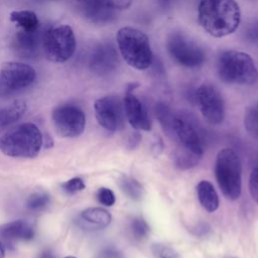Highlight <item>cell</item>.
Masks as SVG:
<instances>
[{
    "label": "cell",
    "instance_id": "7c38bea8",
    "mask_svg": "<svg viewBox=\"0 0 258 258\" xmlns=\"http://www.w3.org/2000/svg\"><path fill=\"white\" fill-rule=\"evenodd\" d=\"M173 135L180 143V147L202 157L204 154V141L196 126L187 115H175L173 121Z\"/></svg>",
    "mask_w": 258,
    "mask_h": 258
},
{
    "label": "cell",
    "instance_id": "f1b7e54d",
    "mask_svg": "<svg viewBox=\"0 0 258 258\" xmlns=\"http://www.w3.org/2000/svg\"><path fill=\"white\" fill-rule=\"evenodd\" d=\"M97 200L100 204L106 207H111L115 204L116 198L114 192L108 187H101L97 191Z\"/></svg>",
    "mask_w": 258,
    "mask_h": 258
},
{
    "label": "cell",
    "instance_id": "d6986e66",
    "mask_svg": "<svg viewBox=\"0 0 258 258\" xmlns=\"http://www.w3.org/2000/svg\"><path fill=\"white\" fill-rule=\"evenodd\" d=\"M27 104L24 100H14L10 104L0 108V126L6 127L14 124L26 112Z\"/></svg>",
    "mask_w": 258,
    "mask_h": 258
},
{
    "label": "cell",
    "instance_id": "d6a6232c",
    "mask_svg": "<svg viewBox=\"0 0 258 258\" xmlns=\"http://www.w3.org/2000/svg\"><path fill=\"white\" fill-rule=\"evenodd\" d=\"M95 258H124L121 252L113 248H106L101 250Z\"/></svg>",
    "mask_w": 258,
    "mask_h": 258
},
{
    "label": "cell",
    "instance_id": "5b68a950",
    "mask_svg": "<svg viewBox=\"0 0 258 258\" xmlns=\"http://www.w3.org/2000/svg\"><path fill=\"white\" fill-rule=\"evenodd\" d=\"M215 175L223 195L230 201L238 200L242 189V167L233 149L220 150L215 163Z\"/></svg>",
    "mask_w": 258,
    "mask_h": 258
},
{
    "label": "cell",
    "instance_id": "4316f807",
    "mask_svg": "<svg viewBox=\"0 0 258 258\" xmlns=\"http://www.w3.org/2000/svg\"><path fill=\"white\" fill-rule=\"evenodd\" d=\"M244 125L249 134L258 138V104L247 109L244 117Z\"/></svg>",
    "mask_w": 258,
    "mask_h": 258
},
{
    "label": "cell",
    "instance_id": "ba28073f",
    "mask_svg": "<svg viewBox=\"0 0 258 258\" xmlns=\"http://www.w3.org/2000/svg\"><path fill=\"white\" fill-rule=\"evenodd\" d=\"M166 48L170 56L180 66L197 68L206 60V53L195 40L180 31L169 34L166 40Z\"/></svg>",
    "mask_w": 258,
    "mask_h": 258
},
{
    "label": "cell",
    "instance_id": "83f0119b",
    "mask_svg": "<svg viewBox=\"0 0 258 258\" xmlns=\"http://www.w3.org/2000/svg\"><path fill=\"white\" fill-rule=\"evenodd\" d=\"M151 250L156 258H178L177 252L164 244H153Z\"/></svg>",
    "mask_w": 258,
    "mask_h": 258
},
{
    "label": "cell",
    "instance_id": "2e32d148",
    "mask_svg": "<svg viewBox=\"0 0 258 258\" xmlns=\"http://www.w3.org/2000/svg\"><path fill=\"white\" fill-rule=\"evenodd\" d=\"M42 35L37 30L25 31L19 30L16 32L12 47L17 55L24 58H33L38 55L40 46H42Z\"/></svg>",
    "mask_w": 258,
    "mask_h": 258
},
{
    "label": "cell",
    "instance_id": "8fae6325",
    "mask_svg": "<svg viewBox=\"0 0 258 258\" xmlns=\"http://www.w3.org/2000/svg\"><path fill=\"white\" fill-rule=\"evenodd\" d=\"M196 99L204 118L213 125L221 124L225 119V103L219 90L204 84L196 92Z\"/></svg>",
    "mask_w": 258,
    "mask_h": 258
},
{
    "label": "cell",
    "instance_id": "484cf974",
    "mask_svg": "<svg viewBox=\"0 0 258 258\" xmlns=\"http://www.w3.org/2000/svg\"><path fill=\"white\" fill-rule=\"evenodd\" d=\"M175 164L180 168H189L195 166L199 160L201 159L200 156L191 153L190 151L179 147L175 153Z\"/></svg>",
    "mask_w": 258,
    "mask_h": 258
},
{
    "label": "cell",
    "instance_id": "d590c367",
    "mask_svg": "<svg viewBox=\"0 0 258 258\" xmlns=\"http://www.w3.org/2000/svg\"><path fill=\"white\" fill-rule=\"evenodd\" d=\"M37 258H54V255L50 250H44Z\"/></svg>",
    "mask_w": 258,
    "mask_h": 258
},
{
    "label": "cell",
    "instance_id": "1f68e13d",
    "mask_svg": "<svg viewBox=\"0 0 258 258\" xmlns=\"http://www.w3.org/2000/svg\"><path fill=\"white\" fill-rule=\"evenodd\" d=\"M249 191L252 199L258 204V166L255 167L250 174Z\"/></svg>",
    "mask_w": 258,
    "mask_h": 258
},
{
    "label": "cell",
    "instance_id": "603a6c76",
    "mask_svg": "<svg viewBox=\"0 0 258 258\" xmlns=\"http://www.w3.org/2000/svg\"><path fill=\"white\" fill-rule=\"evenodd\" d=\"M155 115L164 130L173 134V121L175 115L171 112V110L165 104L158 103L155 106Z\"/></svg>",
    "mask_w": 258,
    "mask_h": 258
},
{
    "label": "cell",
    "instance_id": "e575fe53",
    "mask_svg": "<svg viewBox=\"0 0 258 258\" xmlns=\"http://www.w3.org/2000/svg\"><path fill=\"white\" fill-rule=\"evenodd\" d=\"M154 1L157 3V5L159 7L163 8V9H166V8H169L172 5L174 0H154Z\"/></svg>",
    "mask_w": 258,
    "mask_h": 258
},
{
    "label": "cell",
    "instance_id": "ffe728a7",
    "mask_svg": "<svg viewBox=\"0 0 258 258\" xmlns=\"http://www.w3.org/2000/svg\"><path fill=\"white\" fill-rule=\"evenodd\" d=\"M10 21L16 23L21 30L34 31L39 27L37 15L30 10H14L9 14Z\"/></svg>",
    "mask_w": 258,
    "mask_h": 258
},
{
    "label": "cell",
    "instance_id": "e0dca14e",
    "mask_svg": "<svg viewBox=\"0 0 258 258\" xmlns=\"http://www.w3.org/2000/svg\"><path fill=\"white\" fill-rule=\"evenodd\" d=\"M0 237L8 243L30 241L34 237V230L26 221L17 220L1 226Z\"/></svg>",
    "mask_w": 258,
    "mask_h": 258
},
{
    "label": "cell",
    "instance_id": "9a60e30c",
    "mask_svg": "<svg viewBox=\"0 0 258 258\" xmlns=\"http://www.w3.org/2000/svg\"><path fill=\"white\" fill-rule=\"evenodd\" d=\"M123 105L125 116L134 129L142 131L151 130V121L147 110L134 94L128 91L124 97Z\"/></svg>",
    "mask_w": 258,
    "mask_h": 258
},
{
    "label": "cell",
    "instance_id": "7402d4cb",
    "mask_svg": "<svg viewBox=\"0 0 258 258\" xmlns=\"http://www.w3.org/2000/svg\"><path fill=\"white\" fill-rule=\"evenodd\" d=\"M119 185L122 191L127 195L131 200L140 201L145 195V190L141 183L131 176H122L119 179Z\"/></svg>",
    "mask_w": 258,
    "mask_h": 258
},
{
    "label": "cell",
    "instance_id": "8d00e7d4",
    "mask_svg": "<svg viewBox=\"0 0 258 258\" xmlns=\"http://www.w3.org/2000/svg\"><path fill=\"white\" fill-rule=\"evenodd\" d=\"M4 256H5V249L2 242L0 241V258H4Z\"/></svg>",
    "mask_w": 258,
    "mask_h": 258
},
{
    "label": "cell",
    "instance_id": "6da1fadb",
    "mask_svg": "<svg viewBox=\"0 0 258 258\" xmlns=\"http://www.w3.org/2000/svg\"><path fill=\"white\" fill-rule=\"evenodd\" d=\"M198 19L210 35L224 37L238 28L241 11L235 0H201Z\"/></svg>",
    "mask_w": 258,
    "mask_h": 258
},
{
    "label": "cell",
    "instance_id": "277c9868",
    "mask_svg": "<svg viewBox=\"0 0 258 258\" xmlns=\"http://www.w3.org/2000/svg\"><path fill=\"white\" fill-rule=\"evenodd\" d=\"M218 76L224 83L252 85L258 80V70L252 57L242 51L226 50L217 62Z\"/></svg>",
    "mask_w": 258,
    "mask_h": 258
},
{
    "label": "cell",
    "instance_id": "52a82bcc",
    "mask_svg": "<svg viewBox=\"0 0 258 258\" xmlns=\"http://www.w3.org/2000/svg\"><path fill=\"white\" fill-rule=\"evenodd\" d=\"M36 79L35 70L20 61H7L0 68V97H10L30 87Z\"/></svg>",
    "mask_w": 258,
    "mask_h": 258
},
{
    "label": "cell",
    "instance_id": "ac0fdd59",
    "mask_svg": "<svg viewBox=\"0 0 258 258\" xmlns=\"http://www.w3.org/2000/svg\"><path fill=\"white\" fill-rule=\"evenodd\" d=\"M198 199L202 207L209 213H214L219 208V196L214 185L208 180H202L197 185Z\"/></svg>",
    "mask_w": 258,
    "mask_h": 258
},
{
    "label": "cell",
    "instance_id": "7a4b0ae2",
    "mask_svg": "<svg viewBox=\"0 0 258 258\" xmlns=\"http://www.w3.org/2000/svg\"><path fill=\"white\" fill-rule=\"evenodd\" d=\"M42 146V134L33 123H22L8 130L0 138V150L7 156L33 158Z\"/></svg>",
    "mask_w": 258,
    "mask_h": 258
},
{
    "label": "cell",
    "instance_id": "5bb4252c",
    "mask_svg": "<svg viewBox=\"0 0 258 258\" xmlns=\"http://www.w3.org/2000/svg\"><path fill=\"white\" fill-rule=\"evenodd\" d=\"M79 14L93 24H107L116 18V10L105 0H75Z\"/></svg>",
    "mask_w": 258,
    "mask_h": 258
},
{
    "label": "cell",
    "instance_id": "836d02e7",
    "mask_svg": "<svg viewBox=\"0 0 258 258\" xmlns=\"http://www.w3.org/2000/svg\"><path fill=\"white\" fill-rule=\"evenodd\" d=\"M105 2L115 10L128 9L132 4V0H105Z\"/></svg>",
    "mask_w": 258,
    "mask_h": 258
},
{
    "label": "cell",
    "instance_id": "3957f363",
    "mask_svg": "<svg viewBox=\"0 0 258 258\" xmlns=\"http://www.w3.org/2000/svg\"><path fill=\"white\" fill-rule=\"evenodd\" d=\"M117 44L121 56L136 70L148 69L153 59L150 42L145 33L133 27H122L118 30Z\"/></svg>",
    "mask_w": 258,
    "mask_h": 258
},
{
    "label": "cell",
    "instance_id": "9c48e42d",
    "mask_svg": "<svg viewBox=\"0 0 258 258\" xmlns=\"http://www.w3.org/2000/svg\"><path fill=\"white\" fill-rule=\"evenodd\" d=\"M51 118L56 133L61 137H78L84 132L86 127L84 111L78 105L72 103L55 107Z\"/></svg>",
    "mask_w": 258,
    "mask_h": 258
},
{
    "label": "cell",
    "instance_id": "cb8c5ba5",
    "mask_svg": "<svg viewBox=\"0 0 258 258\" xmlns=\"http://www.w3.org/2000/svg\"><path fill=\"white\" fill-rule=\"evenodd\" d=\"M129 230L131 232L132 237L136 241H143L149 235V226L147 222L141 217H135L131 220Z\"/></svg>",
    "mask_w": 258,
    "mask_h": 258
},
{
    "label": "cell",
    "instance_id": "d4e9b609",
    "mask_svg": "<svg viewBox=\"0 0 258 258\" xmlns=\"http://www.w3.org/2000/svg\"><path fill=\"white\" fill-rule=\"evenodd\" d=\"M49 204V196L44 191L31 194L26 201V208L31 212H40Z\"/></svg>",
    "mask_w": 258,
    "mask_h": 258
},
{
    "label": "cell",
    "instance_id": "4fadbf2b",
    "mask_svg": "<svg viewBox=\"0 0 258 258\" xmlns=\"http://www.w3.org/2000/svg\"><path fill=\"white\" fill-rule=\"evenodd\" d=\"M119 56L111 42L98 44L89 57V69L98 76H107L117 70Z\"/></svg>",
    "mask_w": 258,
    "mask_h": 258
},
{
    "label": "cell",
    "instance_id": "8992f818",
    "mask_svg": "<svg viewBox=\"0 0 258 258\" xmlns=\"http://www.w3.org/2000/svg\"><path fill=\"white\" fill-rule=\"evenodd\" d=\"M77 41L74 30L67 24H59L47 29L42 36V48L47 59L64 62L76 51Z\"/></svg>",
    "mask_w": 258,
    "mask_h": 258
},
{
    "label": "cell",
    "instance_id": "44dd1931",
    "mask_svg": "<svg viewBox=\"0 0 258 258\" xmlns=\"http://www.w3.org/2000/svg\"><path fill=\"white\" fill-rule=\"evenodd\" d=\"M81 218L84 221L97 226L98 228L107 227L112 220L110 213L107 210L99 207L88 208L84 210L81 213Z\"/></svg>",
    "mask_w": 258,
    "mask_h": 258
},
{
    "label": "cell",
    "instance_id": "4dcf8cb0",
    "mask_svg": "<svg viewBox=\"0 0 258 258\" xmlns=\"http://www.w3.org/2000/svg\"><path fill=\"white\" fill-rule=\"evenodd\" d=\"M245 39L255 45H258V20L249 23L244 29Z\"/></svg>",
    "mask_w": 258,
    "mask_h": 258
},
{
    "label": "cell",
    "instance_id": "74e56055",
    "mask_svg": "<svg viewBox=\"0 0 258 258\" xmlns=\"http://www.w3.org/2000/svg\"><path fill=\"white\" fill-rule=\"evenodd\" d=\"M64 258H76V257H73V256H68V257H64Z\"/></svg>",
    "mask_w": 258,
    "mask_h": 258
},
{
    "label": "cell",
    "instance_id": "30bf717a",
    "mask_svg": "<svg viewBox=\"0 0 258 258\" xmlns=\"http://www.w3.org/2000/svg\"><path fill=\"white\" fill-rule=\"evenodd\" d=\"M98 123L108 131L115 132L124 128L125 111L123 102L116 96H105L94 104Z\"/></svg>",
    "mask_w": 258,
    "mask_h": 258
},
{
    "label": "cell",
    "instance_id": "f546056e",
    "mask_svg": "<svg viewBox=\"0 0 258 258\" xmlns=\"http://www.w3.org/2000/svg\"><path fill=\"white\" fill-rule=\"evenodd\" d=\"M85 182L80 177H74L61 184L62 189L68 194H76L85 188Z\"/></svg>",
    "mask_w": 258,
    "mask_h": 258
}]
</instances>
